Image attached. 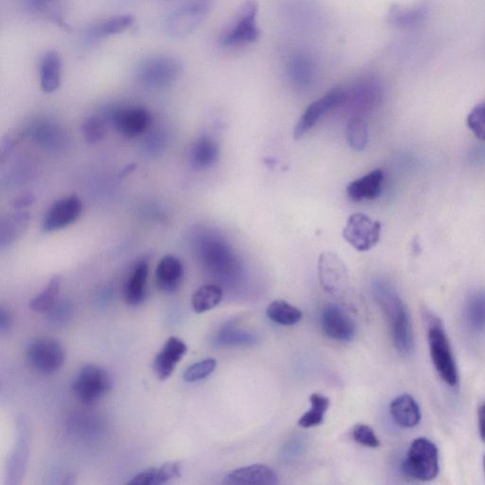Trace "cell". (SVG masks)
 <instances>
[{
    "mask_svg": "<svg viewBox=\"0 0 485 485\" xmlns=\"http://www.w3.org/2000/svg\"><path fill=\"white\" fill-rule=\"evenodd\" d=\"M376 299L384 311L391 328L393 344L401 355L408 356L415 348L413 323L408 308L392 286L378 282L375 286Z\"/></svg>",
    "mask_w": 485,
    "mask_h": 485,
    "instance_id": "6da1fadb",
    "label": "cell"
},
{
    "mask_svg": "<svg viewBox=\"0 0 485 485\" xmlns=\"http://www.w3.org/2000/svg\"><path fill=\"white\" fill-rule=\"evenodd\" d=\"M403 473L409 478L428 481L439 473L438 449L427 438H418L411 443L402 465Z\"/></svg>",
    "mask_w": 485,
    "mask_h": 485,
    "instance_id": "7a4b0ae2",
    "label": "cell"
},
{
    "mask_svg": "<svg viewBox=\"0 0 485 485\" xmlns=\"http://www.w3.org/2000/svg\"><path fill=\"white\" fill-rule=\"evenodd\" d=\"M183 66L178 59L169 55L147 57L137 69L141 84L150 88H163L173 85L182 73Z\"/></svg>",
    "mask_w": 485,
    "mask_h": 485,
    "instance_id": "3957f363",
    "label": "cell"
},
{
    "mask_svg": "<svg viewBox=\"0 0 485 485\" xmlns=\"http://www.w3.org/2000/svg\"><path fill=\"white\" fill-rule=\"evenodd\" d=\"M258 12L257 0H246L238 11L237 19L220 36V45L231 48L256 42L260 37V29L257 26Z\"/></svg>",
    "mask_w": 485,
    "mask_h": 485,
    "instance_id": "277c9868",
    "label": "cell"
},
{
    "mask_svg": "<svg viewBox=\"0 0 485 485\" xmlns=\"http://www.w3.org/2000/svg\"><path fill=\"white\" fill-rule=\"evenodd\" d=\"M345 100L343 107H347L354 117L371 111L384 98V86L378 77L371 73L360 76L344 90Z\"/></svg>",
    "mask_w": 485,
    "mask_h": 485,
    "instance_id": "5b68a950",
    "label": "cell"
},
{
    "mask_svg": "<svg viewBox=\"0 0 485 485\" xmlns=\"http://www.w3.org/2000/svg\"><path fill=\"white\" fill-rule=\"evenodd\" d=\"M112 378L102 367L90 364L77 375L73 382L72 391L84 405H93L106 396L112 389Z\"/></svg>",
    "mask_w": 485,
    "mask_h": 485,
    "instance_id": "8992f818",
    "label": "cell"
},
{
    "mask_svg": "<svg viewBox=\"0 0 485 485\" xmlns=\"http://www.w3.org/2000/svg\"><path fill=\"white\" fill-rule=\"evenodd\" d=\"M431 357L435 369L448 385L458 384V371L448 336L439 321L434 320L429 329Z\"/></svg>",
    "mask_w": 485,
    "mask_h": 485,
    "instance_id": "52a82bcc",
    "label": "cell"
},
{
    "mask_svg": "<svg viewBox=\"0 0 485 485\" xmlns=\"http://www.w3.org/2000/svg\"><path fill=\"white\" fill-rule=\"evenodd\" d=\"M344 240L357 251H370L380 239L381 224L363 214H352L343 231Z\"/></svg>",
    "mask_w": 485,
    "mask_h": 485,
    "instance_id": "ba28073f",
    "label": "cell"
},
{
    "mask_svg": "<svg viewBox=\"0 0 485 485\" xmlns=\"http://www.w3.org/2000/svg\"><path fill=\"white\" fill-rule=\"evenodd\" d=\"M318 275L321 287L333 297H343L349 287V274L345 263L332 253L321 254L318 262Z\"/></svg>",
    "mask_w": 485,
    "mask_h": 485,
    "instance_id": "9c48e42d",
    "label": "cell"
},
{
    "mask_svg": "<svg viewBox=\"0 0 485 485\" xmlns=\"http://www.w3.org/2000/svg\"><path fill=\"white\" fill-rule=\"evenodd\" d=\"M212 8L194 0L187 2L174 11L167 19L166 31L173 38H184L192 35L210 12Z\"/></svg>",
    "mask_w": 485,
    "mask_h": 485,
    "instance_id": "30bf717a",
    "label": "cell"
},
{
    "mask_svg": "<svg viewBox=\"0 0 485 485\" xmlns=\"http://www.w3.org/2000/svg\"><path fill=\"white\" fill-rule=\"evenodd\" d=\"M27 357L36 371L43 375H53L63 366L66 351L55 340L41 339L29 345Z\"/></svg>",
    "mask_w": 485,
    "mask_h": 485,
    "instance_id": "8fae6325",
    "label": "cell"
},
{
    "mask_svg": "<svg viewBox=\"0 0 485 485\" xmlns=\"http://www.w3.org/2000/svg\"><path fill=\"white\" fill-rule=\"evenodd\" d=\"M204 266L211 273L227 277L238 270V261L225 242L218 238L205 239L200 247Z\"/></svg>",
    "mask_w": 485,
    "mask_h": 485,
    "instance_id": "7c38bea8",
    "label": "cell"
},
{
    "mask_svg": "<svg viewBox=\"0 0 485 485\" xmlns=\"http://www.w3.org/2000/svg\"><path fill=\"white\" fill-rule=\"evenodd\" d=\"M345 100V93L344 88H334L325 96L312 102L306 109L301 119L294 129V139L299 140L310 132L316 124L320 120V117L333 109L343 107Z\"/></svg>",
    "mask_w": 485,
    "mask_h": 485,
    "instance_id": "4fadbf2b",
    "label": "cell"
},
{
    "mask_svg": "<svg viewBox=\"0 0 485 485\" xmlns=\"http://www.w3.org/2000/svg\"><path fill=\"white\" fill-rule=\"evenodd\" d=\"M83 212V204L77 196L66 197L54 202L43 219L45 232H53L76 223Z\"/></svg>",
    "mask_w": 485,
    "mask_h": 485,
    "instance_id": "5bb4252c",
    "label": "cell"
},
{
    "mask_svg": "<svg viewBox=\"0 0 485 485\" xmlns=\"http://www.w3.org/2000/svg\"><path fill=\"white\" fill-rule=\"evenodd\" d=\"M151 115L143 108L128 107L116 109L111 122L119 133L126 138H137L151 125Z\"/></svg>",
    "mask_w": 485,
    "mask_h": 485,
    "instance_id": "9a60e30c",
    "label": "cell"
},
{
    "mask_svg": "<svg viewBox=\"0 0 485 485\" xmlns=\"http://www.w3.org/2000/svg\"><path fill=\"white\" fill-rule=\"evenodd\" d=\"M323 332L336 342H350L355 335L354 322L339 305L329 303L321 313Z\"/></svg>",
    "mask_w": 485,
    "mask_h": 485,
    "instance_id": "2e32d148",
    "label": "cell"
},
{
    "mask_svg": "<svg viewBox=\"0 0 485 485\" xmlns=\"http://www.w3.org/2000/svg\"><path fill=\"white\" fill-rule=\"evenodd\" d=\"M17 446L12 453L7 466V483L18 485L21 482L27 467L29 446V430L24 416L17 423Z\"/></svg>",
    "mask_w": 485,
    "mask_h": 485,
    "instance_id": "e0dca14e",
    "label": "cell"
},
{
    "mask_svg": "<svg viewBox=\"0 0 485 485\" xmlns=\"http://www.w3.org/2000/svg\"><path fill=\"white\" fill-rule=\"evenodd\" d=\"M188 347L183 341L176 336H171L163 350L156 356L153 368L160 380L168 379L176 368V365L186 355Z\"/></svg>",
    "mask_w": 485,
    "mask_h": 485,
    "instance_id": "ac0fdd59",
    "label": "cell"
},
{
    "mask_svg": "<svg viewBox=\"0 0 485 485\" xmlns=\"http://www.w3.org/2000/svg\"><path fill=\"white\" fill-rule=\"evenodd\" d=\"M225 482L235 485H275L279 481L270 466L253 465L233 470L226 477Z\"/></svg>",
    "mask_w": 485,
    "mask_h": 485,
    "instance_id": "d6986e66",
    "label": "cell"
},
{
    "mask_svg": "<svg viewBox=\"0 0 485 485\" xmlns=\"http://www.w3.org/2000/svg\"><path fill=\"white\" fill-rule=\"evenodd\" d=\"M287 70L291 85L298 91L308 90L315 82L316 69L312 59L303 53L289 58Z\"/></svg>",
    "mask_w": 485,
    "mask_h": 485,
    "instance_id": "ffe728a7",
    "label": "cell"
},
{
    "mask_svg": "<svg viewBox=\"0 0 485 485\" xmlns=\"http://www.w3.org/2000/svg\"><path fill=\"white\" fill-rule=\"evenodd\" d=\"M184 276L183 263L173 255L165 256L156 269V282L160 290L172 293L180 288Z\"/></svg>",
    "mask_w": 485,
    "mask_h": 485,
    "instance_id": "44dd1931",
    "label": "cell"
},
{
    "mask_svg": "<svg viewBox=\"0 0 485 485\" xmlns=\"http://www.w3.org/2000/svg\"><path fill=\"white\" fill-rule=\"evenodd\" d=\"M63 61L56 51L44 54L39 65L40 85L45 93H53L61 84Z\"/></svg>",
    "mask_w": 485,
    "mask_h": 485,
    "instance_id": "7402d4cb",
    "label": "cell"
},
{
    "mask_svg": "<svg viewBox=\"0 0 485 485\" xmlns=\"http://www.w3.org/2000/svg\"><path fill=\"white\" fill-rule=\"evenodd\" d=\"M384 182V173L380 169L372 171L347 187V194L352 200H375L382 193Z\"/></svg>",
    "mask_w": 485,
    "mask_h": 485,
    "instance_id": "603a6c76",
    "label": "cell"
},
{
    "mask_svg": "<svg viewBox=\"0 0 485 485\" xmlns=\"http://www.w3.org/2000/svg\"><path fill=\"white\" fill-rule=\"evenodd\" d=\"M150 263L146 259L139 261L132 270L124 288V298L128 305L141 304L146 296Z\"/></svg>",
    "mask_w": 485,
    "mask_h": 485,
    "instance_id": "cb8c5ba5",
    "label": "cell"
},
{
    "mask_svg": "<svg viewBox=\"0 0 485 485\" xmlns=\"http://www.w3.org/2000/svg\"><path fill=\"white\" fill-rule=\"evenodd\" d=\"M390 414L401 428H415L421 420L419 405L413 396L408 394H402L392 401Z\"/></svg>",
    "mask_w": 485,
    "mask_h": 485,
    "instance_id": "d4e9b609",
    "label": "cell"
},
{
    "mask_svg": "<svg viewBox=\"0 0 485 485\" xmlns=\"http://www.w3.org/2000/svg\"><path fill=\"white\" fill-rule=\"evenodd\" d=\"M220 150L217 141L210 136L198 138L190 149V164L196 170L213 167L219 158Z\"/></svg>",
    "mask_w": 485,
    "mask_h": 485,
    "instance_id": "484cf974",
    "label": "cell"
},
{
    "mask_svg": "<svg viewBox=\"0 0 485 485\" xmlns=\"http://www.w3.org/2000/svg\"><path fill=\"white\" fill-rule=\"evenodd\" d=\"M134 22L135 19L130 14H120L92 25L86 29L85 36L91 41L105 39L125 32Z\"/></svg>",
    "mask_w": 485,
    "mask_h": 485,
    "instance_id": "4316f807",
    "label": "cell"
},
{
    "mask_svg": "<svg viewBox=\"0 0 485 485\" xmlns=\"http://www.w3.org/2000/svg\"><path fill=\"white\" fill-rule=\"evenodd\" d=\"M182 474V465L179 462L166 463L160 467L149 468L132 479L128 484L132 485H158L165 484L179 478Z\"/></svg>",
    "mask_w": 485,
    "mask_h": 485,
    "instance_id": "83f0119b",
    "label": "cell"
},
{
    "mask_svg": "<svg viewBox=\"0 0 485 485\" xmlns=\"http://www.w3.org/2000/svg\"><path fill=\"white\" fill-rule=\"evenodd\" d=\"M465 317L467 326L475 333L485 332V291L477 290L470 294L465 307Z\"/></svg>",
    "mask_w": 485,
    "mask_h": 485,
    "instance_id": "f1b7e54d",
    "label": "cell"
},
{
    "mask_svg": "<svg viewBox=\"0 0 485 485\" xmlns=\"http://www.w3.org/2000/svg\"><path fill=\"white\" fill-rule=\"evenodd\" d=\"M223 298V289L214 284L199 287L193 295L192 305L198 314L208 312L217 306Z\"/></svg>",
    "mask_w": 485,
    "mask_h": 485,
    "instance_id": "f546056e",
    "label": "cell"
},
{
    "mask_svg": "<svg viewBox=\"0 0 485 485\" xmlns=\"http://www.w3.org/2000/svg\"><path fill=\"white\" fill-rule=\"evenodd\" d=\"M267 316L278 325L286 327L297 325L303 318L299 308L282 300H276L269 304Z\"/></svg>",
    "mask_w": 485,
    "mask_h": 485,
    "instance_id": "4dcf8cb0",
    "label": "cell"
},
{
    "mask_svg": "<svg viewBox=\"0 0 485 485\" xmlns=\"http://www.w3.org/2000/svg\"><path fill=\"white\" fill-rule=\"evenodd\" d=\"M311 410H308L298 423L303 429H311L321 424L330 406L329 399L320 393H313L311 396Z\"/></svg>",
    "mask_w": 485,
    "mask_h": 485,
    "instance_id": "1f68e13d",
    "label": "cell"
},
{
    "mask_svg": "<svg viewBox=\"0 0 485 485\" xmlns=\"http://www.w3.org/2000/svg\"><path fill=\"white\" fill-rule=\"evenodd\" d=\"M61 277L53 276L45 289L29 303V308L37 313H46L52 311L56 303L59 291H61Z\"/></svg>",
    "mask_w": 485,
    "mask_h": 485,
    "instance_id": "d6a6232c",
    "label": "cell"
},
{
    "mask_svg": "<svg viewBox=\"0 0 485 485\" xmlns=\"http://www.w3.org/2000/svg\"><path fill=\"white\" fill-rule=\"evenodd\" d=\"M29 216L27 213L11 214L4 220L2 225V247L11 245L17 240L28 224Z\"/></svg>",
    "mask_w": 485,
    "mask_h": 485,
    "instance_id": "836d02e7",
    "label": "cell"
},
{
    "mask_svg": "<svg viewBox=\"0 0 485 485\" xmlns=\"http://www.w3.org/2000/svg\"><path fill=\"white\" fill-rule=\"evenodd\" d=\"M424 11L421 7L408 8L392 5L388 12V21L399 28L416 25L424 18Z\"/></svg>",
    "mask_w": 485,
    "mask_h": 485,
    "instance_id": "e575fe53",
    "label": "cell"
},
{
    "mask_svg": "<svg viewBox=\"0 0 485 485\" xmlns=\"http://www.w3.org/2000/svg\"><path fill=\"white\" fill-rule=\"evenodd\" d=\"M346 136L352 150L363 151L368 143V128L360 117H352L348 123Z\"/></svg>",
    "mask_w": 485,
    "mask_h": 485,
    "instance_id": "d590c367",
    "label": "cell"
},
{
    "mask_svg": "<svg viewBox=\"0 0 485 485\" xmlns=\"http://www.w3.org/2000/svg\"><path fill=\"white\" fill-rule=\"evenodd\" d=\"M217 362L214 359L201 360L188 367L183 374L184 381L188 384H195V382L203 380L210 376L216 368Z\"/></svg>",
    "mask_w": 485,
    "mask_h": 485,
    "instance_id": "8d00e7d4",
    "label": "cell"
},
{
    "mask_svg": "<svg viewBox=\"0 0 485 485\" xmlns=\"http://www.w3.org/2000/svg\"><path fill=\"white\" fill-rule=\"evenodd\" d=\"M83 136L87 143H96L104 138L106 126L98 117H91L82 125Z\"/></svg>",
    "mask_w": 485,
    "mask_h": 485,
    "instance_id": "74e56055",
    "label": "cell"
},
{
    "mask_svg": "<svg viewBox=\"0 0 485 485\" xmlns=\"http://www.w3.org/2000/svg\"><path fill=\"white\" fill-rule=\"evenodd\" d=\"M467 125L479 140L485 141V102L476 106L469 113Z\"/></svg>",
    "mask_w": 485,
    "mask_h": 485,
    "instance_id": "f35d334b",
    "label": "cell"
},
{
    "mask_svg": "<svg viewBox=\"0 0 485 485\" xmlns=\"http://www.w3.org/2000/svg\"><path fill=\"white\" fill-rule=\"evenodd\" d=\"M352 435L355 442L363 447L371 449L380 447V441L369 425L364 424H357L354 430H352Z\"/></svg>",
    "mask_w": 485,
    "mask_h": 485,
    "instance_id": "ab89813d",
    "label": "cell"
},
{
    "mask_svg": "<svg viewBox=\"0 0 485 485\" xmlns=\"http://www.w3.org/2000/svg\"><path fill=\"white\" fill-rule=\"evenodd\" d=\"M56 0H23L25 6L34 12H46Z\"/></svg>",
    "mask_w": 485,
    "mask_h": 485,
    "instance_id": "60d3db41",
    "label": "cell"
},
{
    "mask_svg": "<svg viewBox=\"0 0 485 485\" xmlns=\"http://www.w3.org/2000/svg\"><path fill=\"white\" fill-rule=\"evenodd\" d=\"M35 201V197L32 194H26L20 196L19 198L13 201V206L16 208L22 209L28 207Z\"/></svg>",
    "mask_w": 485,
    "mask_h": 485,
    "instance_id": "b9f144b4",
    "label": "cell"
},
{
    "mask_svg": "<svg viewBox=\"0 0 485 485\" xmlns=\"http://www.w3.org/2000/svg\"><path fill=\"white\" fill-rule=\"evenodd\" d=\"M11 323L12 319L9 312H7V311L2 307V310H0V331H2V333L8 331L11 327Z\"/></svg>",
    "mask_w": 485,
    "mask_h": 485,
    "instance_id": "7bdbcfd3",
    "label": "cell"
},
{
    "mask_svg": "<svg viewBox=\"0 0 485 485\" xmlns=\"http://www.w3.org/2000/svg\"><path fill=\"white\" fill-rule=\"evenodd\" d=\"M479 431L481 439L485 442V404H483L479 409Z\"/></svg>",
    "mask_w": 485,
    "mask_h": 485,
    "instance_id": "ee69618b",
    "label": "cell"
},
{
    "mask_svg": "<svg viewBox=\"0 0 485 485\" xmlns=\"http://www.w3.org/2000/svg\"><path fill=\"white\" fill-rule=\"evenodd\" d=\"M484 470H485V457H484Z\"/></svg>",
    "mask_w": 485,
    "mask_h": 485,
    "instance_id": "f6af8a7d",
    "label": "cell"
}]
</instances>
